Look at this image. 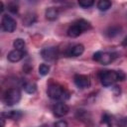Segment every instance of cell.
I'll return each instance as SVG.
<instances>
[{
	"mask_svg": "<svg viewBox=\"0 0 127 127\" xmlns=\"http://www.w3.org/2000/svg\"><path fill=\"white\" fill-rule=\"evenodd\" d=\"M91 28L89 22H87L84 19H79L76 22H74L67 30V36L70 38H76L78 37L82 32L87 31Z\"/></svg>",
	"mask_w": 127,
	"mask_h": 127,
	"instance_id": "7a4b0ae2",
	"label": "cell"
},
{
	"mask_svg": "<svg viewBox=\"0 0 127 127\" xmlns=\"http://www.w3.org/2000/svg\"><path fill=\"white\" fill-rule=\"evenodd\" d=\"M116 58V55L113 53H102V52H96L93 54V61L98 62L102 64H111Z\"/></svg>",
	"mask_w": 127,
	"mask_h": 127,
	"instance_id": "5b68a950",
	"label": "cell"
},
{
	"mask_svg": "<svg viewBox=\"0 0 127 127\" xmlns=\"http://www.w3.org/2000/svg\"><path fill=\"white\" fill-rule=\"evenodd\" d=\"M48 96L54 100H66L69 97V92L60 84H51L48 87Z\"/></svg>",
	"mask_w": 127,
	"mask_h": 127,
	"instance_id": "6da1fadb",
	"label": "cell"
},
{
	"mask_svg": "<svg viewBox=\"0 0 127 127\" xmlns=\"http://www.w3.org/2000/svg\"><path fill=\"white\" fill-rule=\"evenodd\" d=\"M4 117H2L1 118V127H4V125H5V121H4Z\"/></svg>",
	"mask_w": 127,
	"mask_h": 127,
	"instance_id": "d4e9b609",
	"label": "cell"
},
{
	"mask_svg": "<svg viewBox=\"0 0 127 127\" xmlns=\"http://www.w3.org/2000/svg\"><path fill=\"white\" fill-rule=\"evenodd\" d=\"M35 21H36V16H35V14H32V13L27 14V15L25 16L24 20H23V22H24V24H25L26 26L32 25Z\"/></svg>",
	"mask_w": 127,
	"mask_h": 127,
	"instance_id": "ac0fdd59",
	"label": "cell"
},
{
	"mask_svg": "<svg viewBox=\"0 0 127 127\" xmlns=\"http://www.w3.org/2000/svg\"><path fill=\"white\" fill-rule=\"evenodd\" d=\"M46 18L48 19V20H50V21H54V20H56L57 18H58V16H59V11H58V9L57 8H55V7H50V8H48L47 10H46Z\"/></svg>",
	"mask_w": 127,
	"mask_h": 127,
	"instance_id": "7c38bea8",
	"label": "cell"
},
{
	"mask_svg": "<svg viewBox=\"0 0 127 127\" xmlns=\"http://www.w3.org/2000/svg\"><path fill=\"white\" fill-rule=\"evenodd\" d=\"M1 26H2V29L5 31V32H8V33H12L16 30V27H17V23L16 21L9 15L5 14L2 16V20H1Z\"/></svg>",
	"mask_w": 127,
	"mask_h": 127,
	"instance_id": "8992f818",
	"label": "cell"
},
{
	"mask_svg": "<svg viewBox=\"0 0 127 127\" xmlns=\"http://www.w3.org/2000/svg\"><path fill=\"white\" fill-rule=\"evenodd\" d=\"M122 45H123V46H127V37H126V38L123 40V42H122Z\"/></svg>",
	"mask_w": 127,
	"mask_h": 127,
	"instance_id": "484cf974",
	"label": "cell"
},
{
	"mask_svg": "<svg viewBox=\"0 0 127 127\" xmlns=\"http://www.w3.org/2000/svg\"><path fill=\"white\" fill-rule=\"evenodd\" d=\"M50 72V65L47 64H42L39 66V73L41 75H47Z\"/></svg>",
	"mask_w": 127,
	"mask_h": 127,
	"instance_id": "d6986e66",
	"label": "cell"
},
{
	"mask_svg": "<svg viewBox=\"0 0 127 127\" xmlns=\"http://www.w3.org/2000/svg\"><path fill=\"white\" fill-rule=\"evenodd\" d=\"M23 58H24V52H21V51H18V50L11 51L7 56L8 61L11 62V63H17V62L21 61Z\"/></svg>",
	"mask_w": 127,
	"mask_h": 127,
	"instance_id": "30bf717a",
	"label": "cell"
},
{
	"mask_svg": "<svg viewBox=\"0 0 127 127\" xmlns=\"http://www.w3.org/2000/svg\"><path fill=\"white\" fill-rule=\"evenodd\" d=\"M13 46L15 48V50H18V51H21V52H24L25 51V47H26V43L23 39H16L13 43Z\"/></svg>",
	"mask_w": 127,
	"mask_h": 127,
	"instance_id": "2e32d148",
	"label": "cell"
},
{
	"mask_svg": "<svg viewBox=\"0 0 127 127\" xmlns=\"http://www.w3.org/2000/svg\"><path fill=\"white\" fill-rule=\"evenodd\" d=\"M94 4L93 0H80L78 1V5L81 6L82 8H89Z\"/></svg>",
	"mask_w": 127,
	"mask_h": 127,
	"instance_id": "44dd1931",
	"label": "cell"
},
{
	"mask_svg": "<svg viewBox=\"0 0 127 127\" xmlns=\"http://www.w3.org/2000/svg\"><path fill=\"white\" fill-rule=\"evenodd\" d=\"M84 52V47L81 44H77L72 46L68 52H67V56L69 57H78L80 55H82V53Z\"/></svg>",
	"mask_w": 127,
	"mask_h": 127,
	"instance_id": "8fae6325",
	"label": "cell"
},
{
	"mask_svg": "<svg viewBox=\"0 0 127 127\" xmlns=\"http://www.w3.org/2000/svg\"><path fill=\"white\" fill-rule=\"evenodd\" d=\"M2 117H6V118H10L13 120H17L22 116V113L19 110H12L9 112H2L1 113Z\"/></svg>",
	"mask_w": 127,
	"mask_h": 127,
	"instance_id": "4fadbf2b",
	"label": "cell"
},
{
	"mask_svg": "<svg viewBox=\"0 0 127 127\" xmlns=\"http://www.w3.org/2000/svg\"><path fill=\"white\" fill-rule=\"evenodd\" d=\"M20 99H21V91L19 88H16V87L9 88L4 93V96H3V101L8 106H12L18 103Z\"/></svg>",
	"mask_w": 127,
	"mask_h": 127,
	"instance_id": "277c9868",
	"label": "cell"
},
{
	"mask_svg": "<svg viewBox=\"0 0 127 127\" xmlns=\"http://www.w3.org/2000/svg\"><path fill=\"white\" fill-rule=\"evenodd\" d=\"M99 78L103 86H110L119 80L118 71L115 70H102L99 72Z\"/></svg>",
	"mask_w": 127,
	"mask_h": 127,
	"instance_id": "3957f363",
	"label": "cell"
},
{
	"mask_svg": "<svg viewBox=\"0 0 127 127\" xmlns=\"http://www.w3.org/2000/svg\"><path fill=\"white\" fill-rule=\"evenodd\" d=\"M111 5H112V3L109 0H100L97 3V8L100 11H106L111 7Z\"/></svg>",
	"mask_w": 127,
	"mask_h": 127,
	"instance_id": "9a60e30c",
	"label": "cell"
},
{
	"mask_svg": "<svg viewBox=\"0 0 127 127\" xmlns=\"http://www.w3.org/2000/svg\"><path fill=\"white\" fill-rule=\"evenodd\" d=\"M101 123L104 125H107L108 127H111V116L107 113H104L101 118Z\"/></svg>",
	"mask_w": 127,
	"mask_h": 127,
	"instance_id": "ffe728a7",
	"label": "cell"
},
{
	"mask_svg": "<svg viewBox=\"0 0 127 127\" xmlns=\"http://www.w3.org/2000/svg\"><path fill=\"white\" fill-rule=\"evenodd\" d=\"M120 32H121V27H119V26H111L106 30L105 34H106L107 37L113 38V37H116L117 35H119Z\"/></svg>",
	"mask_w": 127,
	"mask_h": 127,
	"instance_id": "5bb4252c",
	"label": "cell"
},
{
	"mask_svg": "<svg viewBox=\"0 0 127 127\" xmlns=\"http://www.w3.org/2000/svg\"><path fill=\"white\" fill-rule=\"evenodd\" d=\"M42 58L47 62L54 61L58 56V49L56 47H48L41 51Z\"/></svg>",
	"mask_w": 127,
	"mask_h": 127,
	"instance_id": "52a82bcc",
	"label": "cell"
},
{
	"mask_svg": "<svg viewBox=\"0 0 127 127\" xmlns=\"http://www.w3.org/2000/svg\"><path fill=\"white\" fill-rule=\"evenodd\" d=\"M3 10H4V5H3V2L1 1V2H0V12L2 13Z\"/></svg>",
	"mask_w": 127,
	"mask_h": 127,
	"instance_id": "cb8c5ba5",
	"label": "cell"
},
{
	"mask_svg": "<svg viewBox=\"0 0 127 127\" xmlns=\"http://www.w3.org/2000/svg\"><path fill=\"white\" fill-rule=\"evenodd\" d=\"M53 111H54V114L57 117H63V116H64L68 113L69 108L64 102H59L54 106Z\"/></svg>",
	"mask_w": 127,
	"mask_h": 127,
	"instance_id": "9c48e42d",
	"label": "cell"
},
{
	"mask_svg": "<svg viewBox=\"0 0 127 127\" xmlns=\"http://www.w3.org/2000/svg\"><path fill=\"white\" fill-rule=\"evenodd\" d=\"M8 10L11 13H17L18 12V5L16 3H9L8 4Z\"/></svg>",
	"mask_w": 127,
	"mask_h": 127,
	"instance_id": "7402d4cb",
	"label": "cell"
},
{
	"mask_svg": "<svg viewBox=\"0 0 127 127\" xmlns=\"http://www.w3.org/2000/svg\"><path fill=\"white\" fill-rule=\"evenodd\" d=\"M54 127H67V122L64 120H60L54 124Z\"/></svg>",
	"mask_w": 127,
	"mask_h": 127,
	"instance_id": "603a6c76",
	"label": "cell"
},
{
	"mask_svg": "<svg viewBox=\"0 0 127 127\" xmlns=\"http://www.w3.org/2000/svg\"><path fill=\"white\" fill-rule=\"evenodd\" d=\"M24 89H25V91L27 93L33 94V93H35L37 91V85L34 82H27V83L24 84Z\"/></svg>",
	"mask_w": 127,
	"mask_h": 127,
	"instance_id": "e0dca14e",
	"label": "cell"
},
{
	"mask_svg": "<svg viewBox=\"0 0 127 127\" xmlns=\"http://www.w3.org/2000/svg\"><path fill=\"white\" fill-rule=\"evenodd\" d=\"M73 82L78 88H86L90 85V79L85 74H75L73 77Z\"/></svg>",
	"mask_w": 127,
	"mask_h": 127,
	"instance_id": "ba28073f",
	"label": "cell"
}]
</instances>
